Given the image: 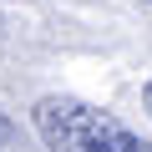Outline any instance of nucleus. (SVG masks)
I'll use <instances>...</instances> for the list:
<instances>
[{
    "instance_id": "f257e3e1",
    "label": "nucleus",
    "mask_w": 152,
    "mask_h": 152,
    "mask_svg": "<svg viewBox=\"0 0 152 152\" xmlns=\"http://www.w3.org/2000/svg\"><path fill=\"white\" fill-rule=\"evenodd\" d=\"M31 117L51 152H137V137L112 112H96L76 96H41Z\"/></svg>"
},
{
    "instance_id": "f03ea898",
    "label": "nucleus",
    "mask_w": 152,
    "mask_h": 152,
    "mask_svg": "<svg viewBox=\"0 0 152 152\" xmlns=\"http://www.w3.org/2000/svg\"><path fill=\"white\" fill-rule=\"evenodd\" d=\"M15 137H20V132H15V122H10V117H0V152H5Z\"/></svg>"
},
{
    "instance_id": "7ed1b4c3",
    "label": "nucleus",
    "mask_w": 152,
    "mask_h": 152,
    "mask_svg": "<svg viewBox=\"0 0 152 152\" xmlns=\"http://www.w3.org/2000/svg\"><path fill=\"white\" fill-rule=\"evenodd\" d=\"M142 96H147V112H152V81H147V91H142Z\"/></svg>"
},
{
    "instance_id": "20e7f679",
    "label": "nucleus",
    "mask_w": 152,
    "mask_h": 152,
    "mask_svg": "<svg viewBox=\"0 0 152 152\" xmlns=\"http://www.w3.org/2000/svg\"><path fill=\"white\" fill-rule=\"evenodd\" d=\"M137 152H152V147H147V142H137Z\"/></svg>"
}]
</instances>
